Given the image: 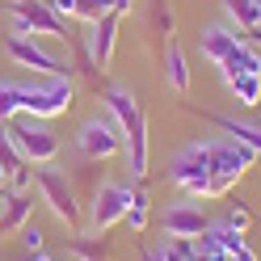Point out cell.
Returning a JSON list of instances; mask_svg holds the SVG:
<instances>
[{"label": "cell", "instance_id": "cell-30", "mask_svg": "<svg viewBox=\"0 0 261 261\" xmlns=\"http://www.w3.org/2000/svg\"><path fill=\"white\" fill-rule=\"evenodd\" d=\"M227 261H257V249H253V244H249V240H240V244H236V249H232V253H227Z\"/></svg>", "mask_w": 261, "mask_h": 261}, {"label": "cell", "instance_id": "cell-28", "mask_svg": "<svg viewBox=\"0 0 261 261\" xmlns=\"http://www.w3.org/2000/svg\"><path fill=\"white\" fill-rule=\"evenodd\" d=\"M232 186H236L232 177H219V173H211V177H206V194H202V198H223V194L232 190Z\"/></svg>", "mask_w": 261, "mask_h": 261}, {"label": "cell", "instance_id": "cell-35", "mask_svg": "<svg viewBox=\"0 0 261 261\" xmlns=\"http://www.w3.org/2000/svg\"><path fill=\"white\" fill-rule=\"evenodd\" d=\"M25 261H30V257H25Z\"/></svg>", "mask_w": 261, "mask_h": 261}, {"label": "cell", "instance_id": "cell-31", "mask_svg": "<svg viewBox=\"0 0 261 261\" xmlns=\"http://www.w3.org/2000/svg\"><path fill=\"white\" fill-rule=\"evenodd\" d=\"M240 38L249 42V46H257V51H261V25H257V30H240Z\"/></svg>", "mask_w": 261, "mask_h": 261}, {"label": "cell", "instance_id": "cell-8", "mask_svg": "<svg viewBox=\"0 0 261 261\" xmlns=\"http://www.w3.org/2000/svg\"><path fill=\"white\" fill-rule=\"evenodd\" d=\"M130 198H135V186H122V181H101L93 190V211H89V223L93 232H110L114 223L126 219Z\"/></svg>", "mask_w": 261, "mask_h": 261}, {"label": "cell", "instance_id": "cell-6", "mask_svg": "<svg viewBox=\"0 0 261 261\" xmlns=\"http://www.w3.org/2000/svg\"><path fill=\"white\" fill-rule=\"evenodd\" d=\"M72 101H76L72 76H42L34 85H25V114H34V118H55Z\"/></svg>", "mask_w": 261, "mask_h": 261}, {"label": "cell", "instance_id": "cell-13", "mask_svg": "<svg viewBox=\"0 0 261 261\" xmlns=\"http://www.w3.org/2000/svg\"><path fill=\"white\" fill-rule=\"evenodd\" d=\"M101 101H106L110 118L118 122L122 130H135V126L143 122V110H139V101H135V97H130L122 85H106V89H101Z\"/></svg>", "mask_w": 261, "mask_h": 261}, {"label": "cell", "instance_id": "cell-29", "mask_svg": "<svg viewBox=\"0 0 261 261\" xmlns=\"http://www.w3.org/2000/svg\"><path fill=\"white\" fill-rule=\"evenodd\" d=\"M152 21H156V34H173V13H169L165 5L152 9Z\"/></svg>", "mask_w": 261, "mask_h": 261}, {"label": "cell", "instance_id": "cell-25", "mask_svg": "<svg viewBox=\"0 0 261 261\" xmlns=\"http://www.w3.org/2000/svg\"><path fill=\"white\" fill-rule=\"evenodd\" d=\"M106 13H114V0H76V17L80 21H101Z\"/></svg>", "mask_w": 261, "mask_h": 261}, {"label": "cell", "instance_id": "cell-21", "mask_svg": "<svg viewBox=\"0 0 261 261\" xmlns=\"http://www.w3.org/2000/svg\"><path fill=\"white\" fill-rule=\"evenodd\" d=\"M148 215H152V198H148V190H143V186H135V198H130V211H126V227H130V232H143V227H148Z\"/></svg>", "mask_w": 261, "mask_h": 261}, {"label": "cell", "instance_id": "cell-32", "mask_svg": "<svg viewBox=\"0 0 261 261\" xmlns=\"http://www.w3.org/2000/svg\"><path fill=\"white\" fill-rule=\"evenodd\" d=\"M143 261H165V257H160V249H148V253H143Z\"/></svg>", "mask_w": 261, "mask_h": 261}, {"label": "cell", "instance_id": "cell-4", "mask_svg": "<svg viewBox=\"0 0 261 261\" xmlns=\"http://www.w3.org/2000/svg\"><path fill=\"white\" fill-rule=\"evenodd\" d=\"M122 143H126V130L110 118V114H97V118L89 122H80L76 130V152L93 160V165H101V160H114L122 152Z\"/></svg>", "mask_w": 261, "mask_h": 261}, {"label": "cell", "instance_id": "cell-12", "mask_svg": "<svg viewBox=\"0 0 261 261\" xmlns=\"http://www.w3.org/2000/svg\"><path fill=\"white\" fill-rule=\"evenodd\" d=\"M206 215L194 202H177V206H169L165 211V236H186V240H194V236H202L206 232Z\"/></svg>", "mask_w": 261, "mask_h": 261}, {"label": "cell", "instance_id": "cell-15", "mask_svg": "<svg viewBox=\"0 0 261 261\" xmlns=\"http://www.w3.org/2000/svg\"><path fill=\"white\" fill-rule=\"evenodd\" d=\"M165 80H169V89H173L177 97L190 93V59H186V51H181L173 38H169V46H165Z\"/></svg>", "mask_w": 261, "mask_h": 261}, {"label": "cell", "instance_id": "cell-16", "mask_svg": "<svg viewBox=\"0 0 261 261\" xmlns=\"http://www.w3.org/2000/svg\"><path fill=\"white\" fill-rule=\"evenodd\" d=\"M219 76L223 80H232V76H261V51L249 46V42H240L232 51V59L219 63Z\"/></svg>", "mask_w": 261, "mask_h": 261}, {"label": "cell", "instance_id": "cell-23", "mask_svg": "<svg viewBox=\"0 0 261 261\" xmlns=\"http://www.w3.org/2000/svg\"><path fill=\"white\" fill-rule=\"evenodd\" d=\"M223 13L236 21V30H257V25H261L253 0H223Z\"/></svg>", "mask_w": 261, "mask_h": 261}, {"label": "cell", "instance_id": "cell-19", "mask_svg": "<svg viewBox=\"0 0 261 261\" xmlns=\"http://www.w3.org/2000/svg\"><path fill=\"white\" fill-rule=\"evenodd\" d=\"M25 114V80H0V122Z\"/></svg>", "mask_w": 261, "mask_h": 261}, {"label": "cell", "instance_id": "cell-34", "mask_svg": "<svg viewBox=\"0 0 261 261\" xmlns=\"http://www.w3.org/2000/svg\"><path fill=\"white\" fill-rule=\"evenodd\" d=\"M253 5H257V17H261V0H253Z\"/></svg>", "mask_w": 261, "mask_h": 261}, {"label": "cell", "instance_id": "cell-10", "mask_svg": "<svg viewBox=\"0 0 261 261\" xmlns=\"http://www.w3.org/2000/svg\"><path fill=\"white\" fill-rule=\"evenodd\" d=\"M118 13H106L101 21H93L85 30V46H89V59H93V68H110V59H114V42H118Z\"/></svg>", "mask_w": 261, "mask_h": 261}, {"label": "cell", "instance_id": "cell-3", "mask_svg": "<svg viewBox=\"0 0 261 261\" xmlns=\"http://www.w3.org/2000/svg\"><path fill=\"white\" fill-rule=\"evenodd\" d=\"M9 126L13 143H17V152L30 160V165H55L59 156V135L51 126H46V118H34V114H17Z\"/></svg>", "mask_w": 261, "mask_h": 261}, {"label": "cell", "instance_id": "cell-18", "mask_svg": "<svg viewBox=\"0 0 261 261\" xmlns=\"http://www.w3.org/2000/svg\"><path fill=\"white\" fill-rule=\"evenodd\" d=\"M126 165L135 173V181H143V173H148V122L126 130Z\"/></svg>", "mask_w": 261, "mask_h": 261}, {"label": "cell", "instance_id": "cell-2", "mask_svg": "<svg viewBox=\"0 0 261 261\" xmlns=\"http://www.w3.org/2000/svg\"><path fill=\"white\" fill-rule=\"evenodd\" d=\"M34 186L42 194V202L51 206V215L59 223H68L72 232H80L85 215H80V202H76V190L68 181V173H63L59 165H34Z\"/></svg>", "mask_w": 261, "mask_h": 261}, {"label": "cell", "instance_id": "cell-17", "mask_svg": "<svg viewBox=\"0 0 261 261\" xmlns=\"http://www.w3.org/2000/svg\"><path fill=\"white\" fill-rule=\"evenodd\" d=\"M211 122H215L223 135H232L236 143H244V148H253L257 156H261V122L253 126V122H236V118H227V114H206Z\"/></svg>", "mask_w": 261, "mask_h": 261}, {"label": "cell", "instance_id": "cell-20", "mask_svg": "<svg viewBox=\"0 0 261 261\" xmlns=\"http://www.w3.org/2000/svg\"><path fill=\"white\" fill-rule=\"evenodd\" d=\"M223 85L232 89L236 106H244V110L261 106V76H232V80H223Z\"/></svg>", "mask_w": 261, "mask_h": 261}, {"label": "cell", "instance_id": "cell-9", "mask_svg": "<svg viewBox=\"0 0 261 261\" xmlns=\"http://www.w3.org/2000/svg\"><path fill=\"white\" fill-rule=\"evenodd\" d=\"M206 152H211V173L232 177V181H240V177L253 169V160H257V152H253V148H244V143H236L232 135L206 139Z\"/></svg>", "mask_w": 261, "mask_h": 261}, {"label": "cell", "instance_id": "cell-24", "mask_svg": "<svg viewBox=\"0 0 261 261\" xmlns=\"http://www.w3.org/2000/svg\"><path fill=\"white\" fill-rule=\"evenodd\" d=\"M160 257H165V261H194V240H186V236H165Z\"/></svg>", "mask_w": 261, "mask_h": 261}, {"label": "cell", "instance_id": "cell-27", "mask_svg": "<svg viewBox=\"0 0 261 261\" xmlns=\"http://www.w3.org/2000/svg\"><path fill=\"white\" fill-rule=\"evenodd\" d=\"M227 227H236V232H249V223H253V215H249V206H240V202H232L227 206V219H223Z\"/></svg>", "mask_w": 261, "mask_h": 261}, {"label": "cell", "instance_id": "cell-7", "mask_svg": "<svg viewBox=\"0 0 261 261\" xmlns=\"http://www.w3.org/2000/svg\"><path fill=\"white\" fill-rule=\"evenodd\" d=\"M5 55L13 63H21V68H30V72H38V76H72V59H59L51 46H42L38 38L9 34L5 38Z\"/></svg>", "mask_w": 261, "mask_h": 261}, {"label": "cell", "instance_id": "cell-5", "mask_svg": "<svg viewBox=\"0 0 261 261\" xmlns=\"http://www.w3.org/2000/svg\"><path fill=\"white\" fill-rule=\"evenodd\" d=\"M206 177H211V152H206V139H194V143H186V148L173 156L169 181L181 190V194H190V198H202V194H206Z\"/></svg>", "mask_w": 261, "mask_h": 261}, {"label": "cell", "instance_id": "cell-14", "mask_svg": "<svg viewBox=\"0 0 261 261\" xmlns=\"http://www.w3.org/2000/svg\"><path fill=\"white\" fill-rule=\"evenodd\" d=\"M30 215H34V194L30 190H13L5 211H0V232H21V227L30 223Z\"/></svg>", "mask_w": 261, "mask_h": 261}, {"label": "cell", "instance_id": "cell-22", "mask_svg": "<svg viewBox=\"0 0 261 261\" xmlns=\"http://www.w3.org/2000/svg\"><path fill=\"white\" fill-rule=\"evenodd\" d=\"M72 253H76L80 261H110V244L101 240V232H97V236H85V232H80V236L72 240Z\"/></svg>", "mask_w": 261, "mask_h": 261}, {"label": "cell", "instance_id": "cell-1", "mask_svg": "<svg viewBox=\"0 0 261 261\" xmlns=\"http://www.w3.org/2000/svg\"><path fill=\"white\" fill-rule=\"evenodd\" d=\"M5 9L13 13L9 34H17V38H55V42L72 38L68 17H59L46 0H5Z\"/></svg>", "mask_w": 261, "mask_h": 261}, {"label": "cell", "instance_id": "cell-11", "mask_svg": "<svg viewBox=\"0 0 261 261\" xmlns=\"http://www.w3.org/2000/svg\"><path fill=\"white\" fill-rule=\"evenodd\" d=\"M244 38H240V30H232V25H202L198 30V55L206 59V63H219L223 59H232V51L240 46Z\"/></svg>", "mask_w": 261, "mask_h": 261}, {"label": "cell", "instance_id": "cell-26", "mask_svg": "<svg viewBox=\"0 0 261 261\" xmlns=\"http://www.w3.org/2000/svg\"><path fill=\"white\" fill-rule=\"evenodd\" d=\"M21 244H25V253H30V257H34V253H42V244H46L42 227H38V223H25V227H21Z\"/></svg>", "mask_w": 261, "mask_h": 261}, {"label": "cell", "instance_id": "cell-33", "mask_svg": "<svg viewBox=\"0 0 261 261\" xmlns=\"http://www.w3.org/2000/svg\"><path fill=\"white\" fill-rule=\"evenodd\" d=\"M30 261H55V257H46V253H34V257H30Z\"/></svg>", "mask_w": 261, "mask_h": 261}]
</instances>
